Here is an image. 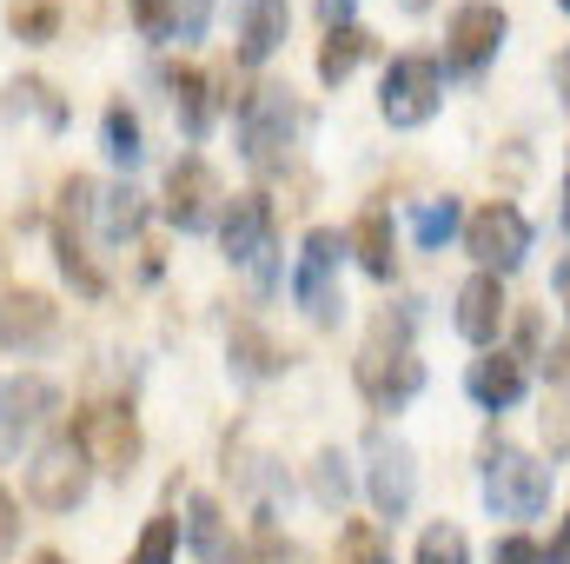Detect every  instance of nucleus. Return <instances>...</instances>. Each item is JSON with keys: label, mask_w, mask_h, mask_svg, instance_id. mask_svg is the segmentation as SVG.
<instances>
[{"label": "nucleus", "mask_w": 570, "mask_h": 564, "mask_svg": "<svg viewBox=\"0 0 570 564\" xmlns=\"http://www.w3.org/2000/svg\"><path fill=\"white\" fill-rule=\"evenodd\" d=\"M352 379H358V392H365V406H379V412H399V406H412L419 399V386H425V359L412 352V319L399 312H385L379 325H372V339L358 346V359H352Z\"/></svg>", "instance_id": "1"}, {"label": "nucleus", "mask_w": 570, "mask_h": 564, "mask_svg": "<svg viewBox=\"0 0 570 564\" xmlns=\"http://www.w3.org/2000/svg\"><path fill=\"white\" fill-rule=\"evenodd\" d=\"M67 438L80 445V458L94 465V471H107V478H127L134 465H140V419H134V406H120V399H94V406H80L73 425H67Z\"/></svg>", "instance_id": "2"}, {"label": "nucleus", "mask_w": 570, "mask_h": 564, "mask_svg": "<svg viewBox=\"0 0 570 564\" xmlns=\"http://www.w3.org/2000/svg\"><path fill=\"white\" fill-rule=\"evenodd\" d=\"M484 505L498 518H538L551 505V465H538L524 445H484Z\"/></svg>", "instance_id": "3"}, {"label": "nucleus", "mask_w": 570, "mask_h": 564, "mask_svg": "<svg viewBox=\"0 0 570 564\" xmlns=\"http://www.w3.org/2000/svg\"><path fill=\"white\" fill-rule=\"evenodd\" d=\"M298 140V100H292V87H253L246 100H239V146H246V159L259 166V173H273L285 166V153Z\"/></svg>", "instance_id": "4"}, {"label": "nucleus", "mask_w": 570, "mask_h": 564, "mask_svg": "<svg viewBox=\"0 0 570 564\" xmlns=\"http://www.w3.org/2000/svg\"><path fill=\"white\" fill-rule=\"evenodd\" d=\"M438 100H444V60H431V54H399L385 67V80H379V114L399 134L425 127L431 114H438Z\"/></svg>", "instance_id": "5"}, {"label": "nucleus", "mask_w": 570, "mask_h": 564, "mask_svg": "<svg viewBox=\"0 0 570 564\" xmlns=\"http://www.w3.org/2000/svg\"><path fill=\"white\" fill-rule=\"evenodd\" d=\"M87 485H94V465L80 458L73 438L33 445V458H27V505H40V512H80Z\"/></svg>", "instance_id": "6"}, {"label": "nucleus", "mask_w": 570, "mask_h": 564, "mask_svg": "<svg viewBox=\"0 0 570 564\" xmlns=\"http://www.w3.org/2000/svg\"><path fill=\"white\" fill-rule=\"evenodd\" d=\"M464 253L478 260V273H511V266H524V253H531V220L511 206V200H491V206H478L471 220H464Z\"/></svg>", "instance_id": "7"}, {"label": "nucleus", "mask_w": 570, "mask_h": 564, "mask_svg": "<svg viewBox=\"0 0 570 564\" xmlns=\"http://www.w3.org/2000/svg\"><path fill=\"white\" fill-rule=\"evenodd\" d=\"M511 20L498 0H464L451 20H444V74H484L504 47Z\"/></svg>", "instance_id": "8"}, {"label": "nucleus", "mask_w": 570, "mask_h": 564, "mask_svg": "<svg viewBox=\"0 0 570 564\" xmlns=\"http://www.w3.org/2000/svg\"><path fill=\"white\" fill-rule=\"evenodd\" d=\"M338 260H345V240L332 233V226H312L305 233V246H298V266H292V299L305 305V319L312 325H332L338 319Z\"/></svg>", "instance_id": "9"}, {"label": "nucleus", "mask_w": 570, "mask_h": 564, "mask_svg": "<svg viewBox=\"0 0 570 564\" xmlns=\"http://www.w3.org/2000/svg\"><path fill=\"white\" fill-rule=\"evenodd\" d=\"M60 412V386L40 372H13L0 379V458H13L20 445H33Z\"/></svg>", "instance_id": "10"}, {"label": "nucleus", "mask_w": 570, "mask_h": 564, "mask_svg": "<svg viewBox=\"0 0 570 564\" xmlns=\"http://www.w3.org/2000/svg\"><path fill=\"white\" fill-rule=\"evenodd\" d=\"M219 246L233 266H259V280H273L266 253H273V200L266 193H233L219 213Z\"/></svg>", "instance_id": "11"}, {"label": "nucleus", "mask_w": 570, "mask_h": 564, "mask_svg": "<svg viewBox=\"0 0 570 564\" xmlns=\"http://www.w3.org/2000/svg\"><path fill=\"white\" fill-rule=\"evenodd\" d=\"M166 220L179 233H206L219 220V173L199 153H186V159L166 166Z\"/></svg>", "instance_id": "12"}, {"label": "nucleus", "mask_w": 570, "mask_h": 564, "mask_svg": "<svg viewBox=\"0 0 570 564\" xmlns=\"http://www.w3.org/2000/svg\"><path fill=\"white\" fill-rule=\"evenodd\" d=\"M60 332V305L33 285H7L0 292V346L7 352H40Z\"/></svg>", "instance_id": "13"}, {"label": "nucleus", "mask_w": 570, "mask_h": 564, "mask_svg": "<svg viewBox=\"0 0 570 564\" xmlns=\"http://www.w3.org/2000/svg\"><path fill=\"white\" fill-rule=\"evenodd\" d=\"M504 312H511V299H504V280L498 273H471V280L458 285V332L471 339V346H498V332H504Z\"/></svg>", "instance_id": "14"}, {"label": "nucleus", "mask_w": 570, "mask_h": 564, "mask_svg": "<svg viewBox=\"0 0 570 564\" xmlns=\"http://www.w3.org/2000/svg\"><path fill=\"white\" fill-rule=\"evenodd\" d=\"M524 359L518 352H484V359H471V372H464V392L484 406V412H511L518 399H524Z\"/></svg>", "instance_id": "15"}, {"label": "nucleus", "mask_w": 570, "mask_h": 564, "mask_svg": "<svg viewBox=\"0 0 570 564\" xmlns=\"http://www.w3.org/2000/svg\"><path fill=\"white\" fill-rule=\"evenodd\" d=\"M372 505H379V518H405L412 512V498H419V471H412V451L405 445H379L372 451Z\"/></svg>", "instance_id": "16"}, {"label": "nucleus", "mask_w": 570, "mask_h": 564, "mask_svg": "<svg viewBox=\"0 0 570 564\" xmlns=\"http://www.w3.org/2000/svg\"><path fill=\"white\" fill-rule=\"evenodd\" d=\"M285 27H292L285 0H246V13H239V67H266L285 47Z\"/></svg>", "instance_id": "17"}, {"label": "nucleus", "mask_w": 570, "mask_h": 564, "mask_svg": "<svg viewBox=\"0 0 570 564\" xmlns=\"http://www.w3.org/2000/svg\"><path fill=\"white\" fill-rule=\"evenodd\" d=\"M345 253H358V266H365L372 280H392V273H399V233H392V220H385L379 206L358 213L352 233H345Z\"/></svg>", "instance_id": "18"}, {"label": "nucleus", "mask_w": 570, "mask_h": 564, "mask_svg": "<svg viewBox=\"0 0 570 564\" xmlns=\"http://www.w3.org/2000/svg\"><path fill=\"white\" fill-rule=\"evenodd\" d=\"M186 545H193V558L199 564H233V532H226V512L206 498V492H193L186 498Z\"/></svg>", "instance_id": "19"}, {"label": "nucleus", "mask_w": 570, "mask_h": 564, "mask_svg": "<svg viewBox=\"0 0 570 564\" xmlns=\"http://www.w3.org/2000/svg\"><path fill=\"white\" fill-rule=\"evenodd\" d=\"M372 54V33L358 27V20H345V27H325V40H318V80L325 87H345L352 74H358V60Z\"/></svg>", "instance_id": "20"}, {"label": "nucleus", "mask_w": 570, "mask_h": 564, "mask_svg": "<svg viewBox=\"0 0 570 564\" xmlns=\"http://www.w3.org/2000/svg\"><path fill=\"white\" fill-rule=\"evenodd\" d=\"M166 94H173V114H179V127L199 140L206 127H213V80L199 74V67H166Z\"/></svg>", "instance_id": "21"}, {"label": "nucleus", "mask_w": 570, "mask_h": 564, "mask_svg": "<svg viewBox=\"0 0 570 564\" xmlns=\"http://www.w3.org/2000/svg\"><path fill=\"white\" fill-rule=\"evenodd\" d=\"M53 260H60V273L73 280V292H87V299L107 292V273H100V260H94V246H87V233H80L73 220L53 226Z\"/></svg>", "instance_id": "22"}, {"label": "nucleus", "mask_w": 570, "mask_h": 564, "mask_svg": "<svg viewBox=\"0 0 570 564\" xmlns=\"http://www.w3.org/2000/svg\"><path fill=\"white\" fill-rule=\"evenodd\" d=\"M94 226H100V240H134L146 226V200L134 186H107L100 206H94Z\"/></svg>", "instance_id": "23"}, {"label": "nucleus", "mask_w": 570, "mask_h": 564, "mask_svg": "<svg viewBox=\"0 0 570 564\" xmlns=\"http://www.w3.org/2000/svg\"><path fill=\"white\" fill-rule=\"evenodd\" d=\"M332 564H392V545H385L379 518H345L338 545H332Z\"/></svg>", "instance_id": "24"}, {"label": "nucleus", "mask_w": 570, "mask_h": 564, "mask_svg": "<svg viewBox=\"0 0 570 564\" xmlns=\"http://www.w3.org/2000/svg\"><path fill=\"white\" fill-rule=\"evenodd\" d=\"M233 359H239L246 379H273V372L285 366V352L259 332V325H233Z\"/></svg>", "instance_id": "25"}, {"label": "nucleus", "mask_w": 570, "mask_h": 564, "mask_svg": "<svg viewBox=\"0 0 570 564\" xmlns=\"http://www.w3.org/2000/svg\"><path fill=\"white\" fill-rule=\"evenodd\" d=\"M100 140H107V159L134 166V159H140V114L114 100V107H107V120H100Z\"/></svg>", "instance_id": "26"}, {"label": "nucleus", "mask_w": 570, "mask_h": 564, "mask_svg": "<svg viewBox=\"0 0 570 564\" xmlns=\"http://www.w3.org/2000/svg\"><path fill=\"white\" fill-rule=\"evenodd\" d=\"M7 107H13V114H20V107H33V114H40L47 127H67V100H60V94H53L47 80H33V74L7 87Z\"/></svg>", "instance_id": "27"}, {"label": "nucleus", "mask_w": 570, "mask_h": 564, "mask_svg": "<svg viewBox=\"0 0 570 564\" xmlns=\"http://www.w3.org/2000/svg\"><path fill=\"white\" fill-rule=\"evenodd\" d=\"M412 564H471V538H464L458 525H425Z\"/></svg>", "instance_id": "28"}, {"label": "nucleus", "mask_w": 570, "mask_h": 564, "mask_svg": "<svg viewBox=\"0 0 570 564\" xmlns=\"http://www.w3.org/2000/svg\"><path fill=\"white\" fill-rule=\"evenodd\" d=\"M173 558H179V518H173V512H159V518H146L134 564H173Z\"/></svg>", "instance_id": "29"}, {"label": "nucleus", "mask_w": 570, "mask_h": 564, "mask_svg": "<svg viewBox=\"0 0 570 564\" xmlns=\"http://www.w3.org/2000/svg\"><path fill=\"white\" fill-rule=\"evenodd\" d=\"M345 492H352L345 458H338V451H318V458H312V498H318L325 512H338V505H345Z\"/></svg>", "instance_id": "30"}, {"label": "nucleus", "mask_w": 570, "mask_h": 564, "mask_svg": "<svg viewBox=\"0 0 570 564\" xmlns=\"http://www.w3.org/2000/svg\"><path fill=\"white\" fill-rule=\"evenodd\" d=\"M13 33H20L27 47L53 40V33H60V7H53V0H20V7H13Z\"/></svg>", "instance_id": "31"}, {"label": "nucleus", "mask_w": 570, "mask_h": 564, "mask_svg": "<svg viewBox=\"0 0 570 564\" xmlns=\"http://www.w3.org/2000/svg\"><path fill=\"white\" fill-rule=\"evenodd\" d=\"M412 233H419V246H444L458 233V200H425L419 220H412Z\"/></svg>", "instance_id": "32"}, {"label": "nucleus", "mask_w": 570, "mask_h": 564, "mask_svg": "<svg viewBox=\"0 0 570 564\" xmlns=\"http://www.w3.org/2000/svg\"><path fill=\"white\" fill-rule=\"evenodd\" d=\"M134 27L146 40H173V0H134Z\"/></svg>", "instance_id": "33"}, {"label": "nucleus", "mask_w": 570, "mask_h": 564, "mask_svg": "<svg viewBox=\"0 0 570 564\" xmlns=\"http://www.w3.org/2000/svg\"><path fill=\"white\" fill-rule=\"evenodd\" d=\"M206 13H213V0H173V40H199Z\"/></svg>", "instance_id": "34"}, {"label": "nucleus", "mask_w": 570, "mask_h": 564, "mask_svg": "<svg viewBox=\"0 0 570 564\" xmlns=\"http://www.w3.org/2000/svg\"><path fill=\"white\" fill-rule=\"evenodd\" d=\"M491 564H544V552H538L524 532H511V538H498V545H491Z\"/></svg>", "instance_id": "35"}, {"label": "nucleus", "mask_w": 570, "mask_h": 564, "mask_svg": "<svg viewBox=\"0 0 570 564\" xmlns=\"http://www.w3.org/2000/svg\"><path fill=\"white\" fill-rule=\"evenodd\" d=\"M20 545V505H13V492L0 485V558Z\"/></svg>", "instance_id": "36"}, {"label": "nucleus", "mask_w": 570, "mask_h": 564, "mask_svg": "<svg viewBox=\"0 0 570 564\" xmlns=\"http://www.w3.org/2000/svg\"><path fill=\"white\" fill-rule=\"evenodd\" d=\"M544 372H551V386H564V392H570V332L544 352Z\"/></svg>", "instance_id": "37"}, {"label": "nucleus", "mask_w": 570, "mask_h": 564, "mask_svg": "<svg viewBox=\"0 0 570 564\" xmlns=\"http://www.w3.org/2000/svg\"><path fill=\"white\" fill-rule=\"evenodd\" d=\"M544 564H570V512H564V525H558V538H551V552H544Z\"/></svg>", "instance_id": "38"}, {"label": "nucleus", "mask_w": 570, "mask_h": 564, "mask_svg": "<svg viewBox=\"0 0 570 564\" xmlns=\"http://www.w3.org/2000/svg\"><path fill=\"white\" fill-rule=\"evenodd\" d=\"M551 80H558V100H564V114H570V47L558 54V67H551Z\"/></svg>", "instance_id": "39"}, {"label": "nucleus", "mask_w": 570, "mask_h": 564, "mask_svg": "<svg viewBox=\"0 0 570 564\" xmlns=\"http://www.w3.org/2000/svg\"><path fill=\"white\" fill-rule=\"evenodd\" d=\"M318 13H325V27H345L352 20V0H318Z\"/></svg>", "instance_id": "40"}, {"label": "nucleus", "mask_w": 570, "mask_h": 564, "mask_svg": "<svg viewBox=\"0 0 570 564\" xmlns=\"http://www.w3.org/2000/svg\"><path fill=\"white\" fill-rule=\"evenodd\" d=\"M558 299H564V305H570V260H564V266H558Z\"/></svg>", "instance_id": "41"}, {"label": "nucleus", "mask_w": 570, "mask_h": 564, "mask_svg": "<svg viewBox=\"0 0 570 564\" xmlns=\"http://www.w3.org/2000/svg\"><path fill=\"white\" fill-rule=\"evenodd\" d=\"M399 7H405V13H425L431 0H399Z\"/></svg>", "instance_id": "42"}, {"label": "nucleus", "mask_w": 570, "mask_h": 564, "mask_svg": "<svg viewBox=\"0 0 570 564\" xmlns=\"http://www.w3.org/2000/svg\"><path fill=\"white\" fill-rule=\"evenodd\" d=\"M33 564H67V558H60V552H40V558H33Z\"/></svg>", "instance_id": "43"}, {"label": "nucleus", "mask_w": 570, "mask_h": 564, "mask_svg": "<svg viewBox=\"0 0 570 564\" xmlns=\"http://www.w3.org/2000/svg\"><path fill=\"white\" fill-rule=\"evenodd\" d=\"M564 226H570V173H564Z\"/></svg>", "instance_id": "44"}, {"label": "nucleus", "mask_w": 570, "mask_h": 564, "mask_svg": "<svg viewBox=\"0 0 570 564\" xmlns=\"http://www.w3.org/2000/svg\"><path fill=\"white\" fill-rule=\"evenodd\" d=\"M558 7H564V13H570V0H558Z\"/></svg>", "instance_id": "45"}, {"label": "nucleus", "mask_w": 570, "mask_h": 564, "mask_svg": "<svg viewBox=\"0 0 570 564\" xmlns=\"http://www.w3.org/2000/svg\"><path fill=\"white\" fill-rule=\"evenodd\" d=\"M127 564H134V558H127Z\"/></svg>", "instance_id": "46"}]
</instances>
